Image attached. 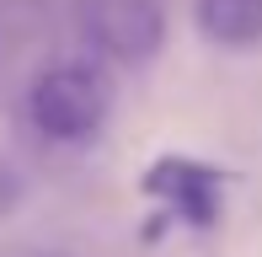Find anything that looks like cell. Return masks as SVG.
Instances as JSON below:
<instances>
[{"mask_svg":"<svg viewBox=\"0 0 262 257\" xmlns=\"http://www.w3.org/2000/svg\"><path fill=\"white\" fill-rule=\"evenodd\" d=\"M27 118L43 139H86L107 123V80L86 65H54L32 80Z\"/></svg>","mask_w":262,"mask_h":257,"instance_id":"obj_1","label":"cell"},{"mask_svg":"<svg viewBox=\"0 0 262 257\" xmlns=\"http://www.w3.org/2000/svg\"><path fill=\"white\" fill-rule=\"evenodd\" d=\"M86 43L118 65H145L166 43V6L161 0H86L80 11Z\"/></svg>","mask_w":262,"mask_h":257,"instance_id":"obj_2","label":"cell"},{"mask_svg":"<svg viewBox=\"0 0 262 257\" xmlns=\"http://www.w3.org/2000/svg\"><path fill=\"white\" fill-rule=\"evenodd\" d=\"M220 182H225V177H220L214 166H198V161H177V156H166V161H156V166H150L145 188L161 193V198H171L182 220L209 225V220H214V204H220Z\"/></svg>","mask_w":262,"mask_h":257,"instance_id":"obj_3","label":"cell"},{"mask_svg":"<svg viewBox=\"0 0 262 257\" xmlns=\"http://www.w3.org/2000/svg\"><path fill=\"white\" fill-rule=\"evenodd\" d=\"M193 22L214 49L262 43V0H193Z\"/></svg>","mask_w":262,"mask_h":257,"instance_id":"obj_4","label":"cell"},{"mask_svg":"<svg viewBox=\"0 0 262 257\" xmlns=\"http://www.w3.org/2000/svg\"><path fill=\"white\" fill-rule=\"evenodd\" d=\"M16 257H54V252H16Z\"/></svg>","mask_w":262,"mask_h":257,"instance_id":"obj_5","label":"cell"}]
</instances>
